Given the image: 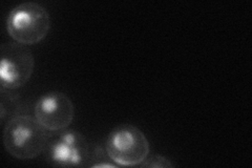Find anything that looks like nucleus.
<instances>
[{
	"mask_svg": "<svg viewBox=\"0 0 252 168\" xmlns=\"http://www.w3.org/2000/svg\"><path fill=\"white\" fill-rule=\"evenodd\" d=\"M50 135L35 117L17 116L3 130V145L7 154L18 160H33L45 153Z\"/></svg>",
	"mask_w": 252,
	"mask_h": 168,
	"instance_id": "1",
	"label": "nucleus"
},
{
	"mask_svg": "<svg viewBox=\"0 0 252 168\" xmlns=\"http://www.w3.org/2000/svg\"><path fill=\"white\" fill-rule=\"evenodd\" d=\"M51 29V16L37 2H23L10 12L6 31L16 43L34 45L41 42Z\"/></svg>",
	"mask_w": 252,
	"mask_h": 168,
	"instance_id": "2",
	"label": "nucleus"
},
{
	"mask_svg": "<svg viewBox=\"0 0 252 168\" xmlns=\"http://www.w3.org/2000/svg\"><path fill=\"white\" fill-rule=\"evenodd\" d=\"M105 151L109 159L119 166H136L149 156L151 146L145 134L137 126H117L107 135Z\"/></svg>",
	"mask_w": 252,
	"mask_h": 168,
	"instance_id": "3",
	"label": "nucleus"
},
{
	"mask_svg": "<svg viewBox=\"0 0 252 168\" xmlns=\"http://www.w3.org/2000/svg\"><path fill=\"white\" fill-rule=\"evenodd\" d=\"M0 83L1 89L18 90L32 78L35 68L33 54L26 45L19 43H2L0 46Z\"/></svg>",
	"mask_w": 252,
	"mask_h": 168,
	"instance_id": "4",
	"label": "nucleus"
},
{
	"mask_svg": "<svg viewBox=\"0 0 252 168\" xmlns=\"http://www.w3.org/2000/svg\"><path fill=\"white\" fill-rule=\"evenodd\" d=\"M90 157V146L84 135L76 131H62L50 140L45 150V159L53 166H83Z\"/></svg>",
	"mask_w": 252,
	"mask_h": 168,
	"instance_id": "5",
	"label": "nucleus"
},
{
	"mask_svg": "<svg viewBox=\"0 0 252 168\" xmlns=\"http://www.w3.org/2000/svg\"><path fill=\"white\" fill-rule=\"evenodd\" d=\"M34 117L47 132L65 131L75 117L74 103L62 92L46 93L37 100Z\"/></svg>",
	"mask_w": 252,
	"mask_h": 168,
	"instance_id": "6",
	"label": "nucleus"
},
{
	"mask_svg": "<svg viewBox=\"0 0 252 168\" xmlns=\"http://www.w3.org/2000/svg\"><path fill=\"white\" fill-rule=\"evenodd\" d=\"M142 167H155V168H168L173 167V164L167 158L160 155H152L146 158L145 161L141 164Z\"/></svg>",
	"mask_w": 252,
	"mask_h": 168,
	"instance_id": "7",
	"label": "nucleus"
},
{
	"mask_svg": "<svg viewBox=\"0 0 252 168\" xmlns=\"http://www.w3.org/2000/svg\"><path fill=\"white\" fill-rule=\"evenodd\" d=\"M94 167H116V165L109 164V163H100V164L94 165Z\"/></svg>",
	"mask_w": 252,
	"mask_h": 168,
	"instance_id": "8",
	"label": "nucleus"
}]
</instances>
